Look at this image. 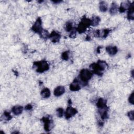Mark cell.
I'll return each instance as SVG.
<instances>
[{"mask_svg": "<svg viewBox=\"0 0 134 134\" xmlns=\"http://www.w3.org/2000/svg\"><path fill=\"white\" fill-rule=\"evenodd\" d=\"M92 72L88 69H83L80 72V78L82 82L86 83L92 76Z\"/></svg>", "mask_w": 134, "mask_h": 134, "instance_id": "6da1fadb", "label": "cell"}, {"mask_svg": "<svg viewBox=\"0 0 134 134\" xmlns=\"http://www.w3.org/2000/svg\"><path fill=\"white\" fill-rule=\"evenodd\" d=\"M37 67V71L39 72H43L46 71L49 69V66L45 61H42L40 63H38L36 64Z\"/></svg>", "mask_w": 134, "mask_h": 134, "instance_id": "7a4b0ae2", "label": "cell"}, {"mask_svg": "<svg viewBox=\"0 0 134 134\" xmlns=\"http://www.w3.org/2000/svg\"><path fill=\"white\" fill-rule=\"evenodd\" d=\"M41 24L42 23L40 18H38L35 22V23L34 24L33 27H32V29H33V30L34 31L37 32V33H40V32H41V31H43L41 29H42Z\"/></svg>", "mask_w": 134, "mask_h": 134, "instance_id": "3957f363", "label": "cell"}, {"mask_svg": "<svg viewBox=\"0 0 134 134\" xmlns=\"http://www.w3.org/2000/svg\"><path fill=\"white\" fill-rule=\"evenodd\" d=\"M76 113H77V111L75 108L72 107H69L67 108L66 112V117L67 118H69L76 115Z\"/></svg>", "mask_w": 134, "mask_h": 134, "instance_id": "277c9868", "label": "cell"}, {"mask_svg": "<svg viewBox=\"0 0 134 134\" xmlns=\"http://www.w3.org/2000/svg\"><path fill=\"white\" fill-rule=\"evenodd\" d=\"M50 39H51V40L53 43H57L59 41V39L60 38V36L59 34L57 33L56 31H53L52 32L51 34H50Z\"/></svg>", "mask_w": 134, "mask_h": 134, "instance_id": "5b68a950", "label": "cell"}, {"mask_svg": "<svg viewBox=\"0 0 134 134\" xmlns=\"http://www.w3.org/2000/svg\"><path fill=\"white\" fill-rule=\"evenodd\" d=\"M65 89L63 86H59L56 88L54 90V95L56 96H60L64 93Z\"/></svg>", "mask_w": 134, "mask_h": 134, "instance_id": "8992f818", "label": "cell"}, {"mask_svg": "<svg viewBox=\"0 0 134 134\" xmlns=\"http://www.w3.org/2000/svg\"><path fill=\"white\" fill-rule=\"evenodd\" d=\"M70 90L73 91H76L80 90V84L79 81L76 79L70 85Z\"/></svg>", "mask_w": 134, "mask_h": 134, "instance_id": "52a82bcc", "label": "cell"}, {"mask_svg": "<svg viewBox=\"0 0 134 134\" xmlns=\"http://www.w3.org/2000/svg\"><path fill=\"white\" fill-rule=\"evenodd\" d=\"M106 51L111 56L115 55L117 53V48L116 46H108L106 48Z\"/></svg>", "mask_w": 134, "mask_h": 134, "instance_id": "ba28073f", "label": "cell"}, {"mask_svg": "<svg viewBox=\"0 0 134 134\" xmlns=\"http://www.w3.org/2000/svg\"><path fill=\"white\" fill-rule=\"evenodd\" d=\"M23 111V107L21 106L17 105L15 106L12 108V112L16 115H18L21 114Z\"/></svg>", "mask_w": 134, "mask_h": 134, "instance_id": "9c48e42d", "label": "cell"}, {"mask_svg": "<svg viewBox=\"0 0 134 134\" xmlns=\"http://www.w3.org/2000/svg\"><path fill=\"white\" fill-rule=\"evenodd\" d=\"M41 95L44 98H48L50 95V91L48 88H45L42 90Z\"/></svg>", "mask_w": 134, "mask_h": 134, "instance_id": "30bf717a", "label": "cell"}, {"mask_svg": "<svg viewBox=\"0 0 134 134\" xmlns=\"http://www.w3.org/2000/svg\"><path fill=\"white\" fill-rule=\"evenodd\" d=\"M100 18L98 16H94L91 21V25L93 26H98L100 22Z\"/></svg>", "mask_w": 134, "mask_h": 134, "instance_id": "8fae6325", "label": "cell"}, {"mask_svg": "<svg viewBox=\"0 0 134 134\" xmlns=\"http://www.w3.org/2000/svg\"><path fill=\"white\" fill-rule=\"evenodd\" d=\"M97 106L98 108H103L106 106V101L103 98H100L98 101Z\"/></svg>", "mask_w": 134, "mask_h": 134, "instance_id": "7c38bea8", "label": "cell"}, {"mask_svg": "<svg viewBox=\"0 0 134 134\" xmlns=\"http://www.w3.org/2000/svg\"><path fill=\"white\" fill-rule=\"evenodd\" d=\"M100 11L104 12H106L107 9V4L105 2H101L100 5Z\"/></svg>", "mask_w": 134, "mask_h": 134, "instance_id": "4fadbf2b", "label": "cell"}, {"mask_svg": "<svg viewBox=\"0 0 134 134\" xmlns=\"http://www.w3.org/2000/svg\"><path fill=\"white\" fill-rule=\"evenodd\" d=\"M128 17L130 19H134V7L133 5H131L130 7V11L128 13Z\"/></svg>", "mask_w": 134, "mask_h": 134, "instance_id": "5bb4252c", "label": "cell"}, {"mask_svg": "<svg viewBox=\"0 0 134 134\" xmlns=\"http://www.w3.org/2000/svg\"><path fill=\"white\" fill-rule=\"evenodd\" d=\"M57 115L59 117H63V108H59L57 110Z\"/></svg>", "mask_w": 134, "mask_h": 134, "instance_id": "9a60e30c", "label": "cell"}, {"mask_svg": "<svg viewBox=\"0 0 134 134\" xmlns=\"http://www.w3.org/2000/svg\"><path fill=\"white\" fill-rule=\"evenodd\" d=\"M117 10V7L115 4H113L111 8L110 9V13L112 14H114Z\"/></svg>", "mask_w": 134, "mask_h": 134, "instance_id": "2e32d148", "label": "cell"}, {"mask_svg": "<svg viewBox=\"0 0 134 134\" xmlns=\"http://www.w3.org/2000/svg\"><path fill=\"white\" fill-rule=\"evenodd\" d=\"M66 28L67 31H71V30H72V23H68L67 24L66 26Z\"/></svg>", "mask_w": 134, "mask_h": 134, "instance_id": "e0dca14e", "label": "cell"}, {"mask_svg": "<svg viewBox=\"0 0 134 134\" xmlns=\"http://www.w3.org/2000/svg\"><path fill=\"white\" fill-rule=\"evenodd\" d=\"M63 58L64 60H68L69 58V54L68 52H64L63 54Z\"/></svg>", "mask_w": 134, "mask_h": 134, "instance_id": "ac0fdd59", "label": "cell"}, {"mask_svg": "<svg viewBox=\"0 0 134 134\" xmlns=\"http://www.w3.org/2000/svg\"><path fill=\"white\" fill-rule=\"evenodd\" d=\"M128 117H130V120L133 121L134 120V111H130V112L128 113Z\"/></svg>", "mask_w": 134, "mask_h": 134, "instance_id": "d6986e66", "label": "cell"}, {"mask_svg": "<svg viewBox=\"0 0 134 134\" xmlns=\"http://www.w3.org/2000/svg\"><path fill=\"white\" fill-rule=\"evenodd\" d=\"M129 102H130V103L133 104H134V93H133L130 95V98H129Z\"/></svg>", "mask_w": 134, "mask_h": 134, "instance_id": "ffe728a7", "label": "cell"}, {"mask_svg": "<svg viewBox=\"0 0 134 134\" xmlns=\"http://www.w3.org/2000/svg\"><path fill=\"white\" fill-rule=\"evenodd\" d=\"M32 108V106L30 104H28V105H27L26 107H25V109L26 110H30Z\"/></svg>", "mask_w": 134, "mask_h": 134, "instance_id": "44dd1931", "label": "cell"}]
</instances>
